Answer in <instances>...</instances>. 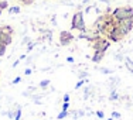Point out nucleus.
<instances>
[{
    "instance_id": "nucleus-2",
    "label": "nucleus",
    "mask_w": 133,
    "mask_h": 120,
    "mask_svg": "<svg viewBox=\"0 0 133 120\" xmlns=\"http://www.w3.org/2000/svg\"><path fill=\"white\" fill-rule=\"evenodd\" d=\"M71 30H78L81 33H87V27H85V20H84V13L77 11L72 16L71 20Z\"/></svg>"
},
{
    "instance_id": "nucleus-3",
    "label": "nucleus",
    "mask_w": 133,
    "mask_h": 120,
    "mask_svg": "<svg viewBox=\"0 0 133 120\" xmlns=\"http://www.w3.org/2000/svg\"><path fill=\"white\" fill-rule=\"evenodd\" d=\"M126 36H128V34H126L125 31H123L122 28L118 26V23H116V26L113 27L112 30H110V33L108 34L106 37H108V40H109L110 43H119V41L123 40Z\"/></svg>"
},
{
    "instance_id": "nucleus-1",
    "label": "nucleus",
    "mask_w": 133,
    "mask_h": 120,
    "mask_svg": "<svg viewBox=\"0 0 133 120\" xmlns=\"http://www.w3.org/2000/svg\"><path fill=\"white\" fill-rule=\"evenodd\" d=\"M112 17L115 18L116 23H120V21H125V20H132L133 7L132 6H120V7H116L112 11Z\"/></svg>"
},
{
    "instance_id": "nucleus-8",
    "label": "nucleus",
    "mask_w": 133,
    "mask_h": 120,
    "mask_svg": "<svg viewBox=\"0 0 133 120\" xmlns=\"http://www.w3.org/2000/svg\"><path fill=\"white\" fill-rule=\"evenodd\" d=\"M0 33L6 34V36H13L14 28L11 26H9V24H3V26H0Z\"/></svg>"
},
{
    "instance_id": "nucleus-9",
    "label": "nucleus",
    "mask_w": 133,
    "mask_h": 120,
    "mask_svg": "<svg viewBox=\"0 0 133 120\" xmlns=\"http://www.w3.org/2000/svg\"><path fill=\"white\" fill-rule=\"evenodd\" d=\"M105 57V52H101V51H94V55H92V62L95 64H101V61Z\"/></svg>"
},
{
    "instance_id": "nucleus-11",
    "label": "nucleus",
    "mask_w": 133,
    "mask_h": 120,
    "mask_svg": "<svg viewBox=\"0 0 133 120\" xmlns=\"http://www.w3.org/2000/svg\"><path fill=\"white\" fill-rule=\"evenodd\" d=\"M69 115H71V112H69V110H61V113H58V115H57V119H58V120H62V119L68 117Z\"/></svg>"
},
{
    "instance_id": "nucleus-13",
    "label": "nucleus",
    "mask_w": 133,
    "mask_h": 120,
    "mask_svg": "<svg viewBox=\"0 0 133 120\" xmlns=\"http://www.w3.org/2000/svg\"><path fill=\"white\" fill-rule=\"evenodd\" d=\"M21 119V106H17L14 112V120H20Z\"/></svg>"
},
{
    "instance_id": "nucleus-36",
    "label": "nucleus",
    "mask_w": 133,
    "mask_h": 120,
    "mask_svg": "<svg viewBox=\"0 0 133 120\" xmlns=\"http://www.w3.org/2000/svg\"><path fill=\"white\" fill-rule=\"evenodd\" d=\"M132 106H133V103H132Z\"/></svg>"
},
{
    "instance_id": "nucleus-31",
    "label": "nucleus",
    "mask_w": 133,
    "mask_h": 120,
    "mask_svg": "<svg viewBox=\"0 0 133 120\" xmlns=\"http://www.w3.org/2000/svg\"><path fill=\"white\" fill-rule=\"evenodd\" d=\"M23 43H24V44H28V43H30V40H28V37H26V38L23 40Z\"/></svg>"
},
{
    "instance_id": "nucleus-25",
    "label": "nucleus",
    "mask_w": 133,
    "mask_h": 120,
    "mask_svg": "<svg viewBox=\"0 0 133 120\" xmlns=\"http://www.w3.org/2000/svg\"><path fill=\"white\" fill-rule=\"evenodd\" d=\"M69 109V102H64L62 103V110H68Z\"/></svg>"
},
{
    "instance_id": "nucleus-34",
    "label": "nucleus",
    "mask_w": 133,
    "mask_h": 120,
    "mask_svg": "<svg viewBox=\"0 0 133 120\" xmlns=\"http://www.w3.org/2000/svg\"><path fill=\"white\" fill-rule=\"evenodd\" d=\"M2 13H3V10H0V16H2Z\"/></svg>"
},
{
    "instance_id": "nucleus-20",
    "label": "nucleus",
    "mask_w": 133,
    "mask_h": 120,
    "mask_svg": "<svg viewBox=\"0 0 133 120\" xmlns=\"http://www.w3.org/2000/svg\"><path fill=\"white\" fill-rule=\"evenodd\" d=\"M87 82H88V81H82V79H81V81H78V82H77V85H75V89L78 90V89H79V88L82 86V85L87 83Z\"/></svg>"
},
{
    "instance_id": "nucleus-27",
    "label": "nucleus",
    "mask_w": 133,
    "mask_h": 120,
    "mask_svg": "<svg viewBox=\"0 0 133 120\" xmlns=\"http://www.w3.org/2000/svg\"><path fill=\"white\" fill-rule=\"evenodd\" d=\"M62 100H64V102H69V93H65L64 97H62Z\"/></svg>"
},
{
    "instance_id": "nucleus-6",
    "label": "nucleus",
    "mask_w": 133,
    "mask_h": 120,
    "mask_svg": "<svg viewBox=\"0 0 133 120\" xmlns=\"http://www.w3.org/2000/svg\"><path fill=\"white\" fill-rule=\"evenodd\" d=\"M118 26L122 28L123 31H125L126 34H129L132 31L133 28V18L132 20H125V21H120V23H118Z\"/></svg>"
},
{
    "instance_id": "nucleus-21",
    "label": "nucleus",
    "mask_w": 133,
    "mask_h": 120,
    "mask_svg": "<svg viewBox=\"0 0 133 120\" xmlns=\"http://www.w3.org/2000/svg\"><path fill=\"white\" fill-rule=\"evenodd\" d=\"M34 47H36V44H34V43H31V41H30V43L27 44V52L33 51V48H34Z\"/></svg>"
},
{
    "instance_id": "nucleus-35",
    "label": "nucleus",
    "mask_w": 133,
    "mask_h": 120,
    "mask_svg": "<svg viewBox=\"0 0 133 120\" xmlns=\"http://www.w3.org/2000/svg\"><path fill=\"white\" fill-rule=\"evenodd\" d=\"M0 75H2V72H0Z\"/></svg>"
},
{
    "instance_id": "nucleus-14",
    "label": "nucleus",
    "mask_w": 133,
    "mask_h": 120,
    "mask_svg": "<svg viewBox=\"0 0 133 120\" xmlns=\"http://www.w3.org/2000/svg\"><path fill=\"white\" fill-rule=\"evenodd\" d=\"M38 86L41 88V89H47V88L50 86V81H48V79H44V81H41L40 83H38Z\"/></svg>"
},
{
    "instance_id": "nucleus-26",
    "label": "nucleus",
    "mask_w": 133,
    "mask_h": 120,
    "mask_svg": "<svg viewBox=\"0 0 133 120\" xmlns=\"http://www.w3.org/2000/svg\"><path fill=\"white\" fill-rule=\"evenodd\" d=\"M31 74H33V69L31 68H27L26 71H24V75H26V76H28V75H31Z\"/></svg>"
},
{
    "instance_id": "nucleus-18",
    "label": "nucleus",
    "mask_w": 133,
    "mask_h": 120,
    "mask_svg": "<svg viewBox=\"0 0 133 120\" xmlns=\"http://www.w3.org/2000/svg\"><path fill=\"white\" fill-rule=\"evenodd\" d=\"M6 51H7V47L3 45V44H0V57H3L6 54Z\"/></svg>"
},
{
    "instance_id": "nucleus-23",
    "label": "nucleus",
    "mask_w": 133,
    "mask_h": 120,
    "mask_svg": "<svg viewBox=\"0 0 133 120\" xmlns=\"http://www.w3.org/2000/svg\"><path fill=\"white\" fill-rule=\"evenodd\" d=\"M20 81H21V76H16L14 79L11 81V85H17V83H18V82H20Z\"/></svg>"
},
{
    "instance_id": "nucleus-28",
    "label": "nucleus",
    "mask_w": 133,
    "mask_h": 120,
    "mask_svg": "<svg viewBox=\"0 0 133 120\" xmlns=\"http://www.w3.org/2000/svg\"><path fill=\"white\" fill-rule=\"evenodd\" d=\"M74 61H75V59L72 58V57H68V58H66V62H69V64H72Z\"/></svg>"
},
{
    "instance_id": "nucleus-5",
    "label": "nucleus",
    "mask_w": 133,
    "mask_h": 120,
    "mask_svg": "<svg viewBox=\"0 0 133 120\" xmlns=\"http://www.w3.org/2000/svg\"><path fill=\"white\" fill-rule=\"evenodd\" d=\"M58 40H59V44L62 47H68L72 41L75 40V36L71 33V31H66V30H62L59 31V36H58Z\"/></svg>"
},
{
    "instance_id": "nucleus-22",
    "label": "nucleus",
    "mask_w": 133,
    "mask_h": 120,
    "mask_svg": "<svg viewBox=\"0 0 133 120\" xmlns=\"http://www.w3.org/2000/svg\"><path fill=\"white\" fill-rule=\"evenodd\" d=\"M112 117L113 119H120V117H122V115H120L119 112H112Z\"/></svg>"
},
{
    "instance_id": "nucleus-12",
    "label": "nucleus",
    "mask_w": 133,
    "mask_h": 120,
    "mask_svg": "<svg viewBox=\"0 0 133 120\" xmlns=\"http://www.w3.org/2000/svg\"><path fill=\"white\" fill-rule=\"evenodd\" d=\"M9 7H10V6H9L7 0H0V10H7Z\"/></svg>"
},
{
    "instance_id": "nucleus-19",
    "label": "nucleus",
    "mask_w": 133,
    "mask_h": 120,
    "mask_svg": "<svg viewBox=\"0 0 133 120\" xmlns=\"http://www.w3.org/2000/svg\"><path fill=\"white\" fill-rule=\"evenodd\" d=\"M85 113L82 112V110H75V113H74V117L77 119V117H82V116H84Z\"/></svg>"
},
{
    "instance_id": "nucleus-15",
    "label": "nucleus",
    "mask_w": 133,
    "mask_h": 120,
    "mask_svg": "<svg viewBox=\"0 0 133 120\" xmlns=\"http://www.w3.org/2000/svg\"><path fill=\"white\" fill-rule=\"evenodd\" d=\"M18 3H21L23 6H31L34 3V0H17Z\"/></svg>"
},
{
    "instance_id": "nucleus-16",
    "label": "nucleus",
    "mask_w": 133,
    "mask_h": 120,
    "mask_svg": "<svg viewBox=\"0 0 133 120\" xmlns=\"http://www.w3.org/2000/svg\"><path fill=\"white\" fill-rule=\"evenodd\" d=\"M118 99H119V95L115 90H112V93L109 95V100H118Z\"/></svg>"
},
{
    "instance_id": "nucleus-7",
    "label": "nucleus",
    "mask_w": 133,
    "mask_h": 120,
    "mask_svg": "<svg viewBox=\"0 0 133 120\" xmlns=\"http://www.w3.org/2000/svg\"><path fill=\"white\" fill-rule=\"evenodd\" d=\"M11 43H13V36H6V34L0 33V44L9 47Z\"/></svg>"
},
{
    "instance_id": "nucleus-37",
    "label": "nucleus",
    "mask_w": 133,
    "mask_h": 120,
    "mask_svg": "<svg viewBox=\"0 0 133 120\" xmlns=\"http://www.w3.org/2000/svg\"><path fill=\"white\" fill-rule=\"evenodd\" d=\"M103 120H105V119H103Z\"/></svg>"
},
{
    "instance_id": "nucleus-24",
    "label": "nucleus",
    "mask_w": 133,
    "mask_h": 120,
    "mask_svg": "<svg viewBox=\"0 0 133 120\" xmlns=\"http://www.w3.org/2000/svg\"><path fill=\"white\" fill-rule=\"evenodd\" d=\"M101 72H102V74H112V71L108 69V68H101Z\"/></svg>"
},
{
    "instance_id": "nucleus-17",
    "label": "nucleus",
    "mask_w": 133,
    "mask_h": 120,
    "mask_svg": "<svg viewBox=\"0 0 133 120\" xmlns=\"http://www.w3.org/2000/svg\"><path fill=\"white\" fill-rule=\"evenodd\" d=\"M95 115H96V117L99 119V120H103V119H105V113H103L102 110H98V112L95 113Z\"/></svg>"
},
{
    "instance_id": "nucleus-29",
    "label": "nucleus",
    "mask_w": 133,
    "mask_h": 120,
    "mask_svg": "<svg viewBox=\"0 0 133 120\" xmlns=\"http://www.w3.org/2000/svg\"><path fill=\"white\" fill-rule=\"evenodd\" d=\"M7 116H9L10 119H14V112H9V113H7Z\"/></svg>"
},
{
    "instance_id": "nucleus-10",
    "label": "nucleus",
    "mask_w": 133,
    "mask_h": 120,
    "mask_svg": "<svg viewBox=\"0 0 133 120\" xmlns=\"http://www.w3.org/2000/svg\"><path fill=\"white\" fill-rule=\"evenodd\" d=\"M9 14H18L21 11V7L20 6H10V7L7 9Z\"/></svg>"
},
{
    "instance_id": "nucleus-4",
    "label": "nucleus",
    "mask_w": 133,
    "mask_h": 120,
    "mask_svg": "<svg viewBox=\"0 0 133 120\" xmlns=\"http://www.w3.org/2000/svg\"><path fill=\"white\" fill-rule=\"evenodd\" d=\"M94 44H92V48L94 51H101V52H106V50L110 47V41L106 38H101V37H96L94 38Z\"/></svg>"
},
{
    "instance_id": "nucleus-32",
    "label": "nucleus",
    "mask_w": 133,
    "mask_h": 120,
    "mask_svg": "<svg viewBox=\"0 0 133 120\" xmlns=\"http://www.w3.org/2000/svg\"><path fill=\"white\" fill-rule=\"evenodd\" d=\"M18 62H20V59H17V61H16L14 64H13V68H16V67H17V65H18Z\"/></svg>"
},
{
    "instance_id": "nucleus-30",
    "label": "nucleus",
    "mask_w": 133,
    "mask_h": 120,
    "mask_svg": "<svg viewBox=\"0 0 133 120\" xmlns=\"http://www.w3.org/2000/svg\"><path fill=\"white\" fill-rule=\"evenodd\" d=\"M87 72H81V74H79V79H81V78H85V76H87Z\"/></svg>"
},
{
    "instance_id": "nucleus-33",
    "label": "nucleus",
    "mask_w": 133,
    "mask_h": 120,
    "mask_svg": "<svg viewBox=\"0 0 133 120\" xmlns=\"http://www.w3.org/2000/svg\"><path fill=\"white\" fill-rule=\"evenodd\" d=\"M106 120H113V117H109V119H106Z\"/></svg>"
}]
</instances>
